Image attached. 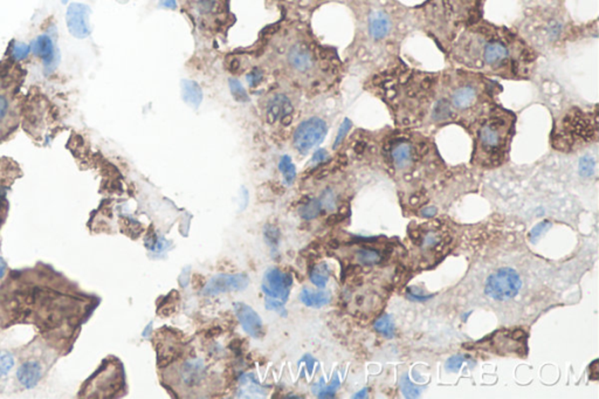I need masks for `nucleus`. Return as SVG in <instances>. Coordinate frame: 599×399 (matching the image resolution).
I'll return each mask as SVG.
<instances>
[{"mask_svg": "<svg viewBox=\"0 0 599 399\" xmlns=\"http://www.w3.org/2000/svg\"><path fill=\"white\" fill-rule=\"evenodd\" d=\"M485 0H427L417 7L425 31L441 42H452L462 30L481 20Z\"/></svg>", "mask_w": 599, "mask_h": 399, "instance_id": "obj_1", "label": "nucleus"}, {"mask_svg": "<svg viewBox=\"0 0 599 399\" xmlns=\"http://www.w3.org/2000/svg\"><path fill=\"white\" fill-rule=\"evenodd\" d=\"M328 160V153L324 149H320L313 155L312 164L313 165H319Z\"/></svg>", "mask_w": 599, "mask_h": 399, "instance_id": "obj_38", "label": "nucleus"}, {"mask_svg": "<svg viewBox=\"0 0 599 399\" xmlns=\"http://www.w3.org/2000/svg\"><path fill=\"white\" fill-rule=\"evenodd\" d=\"M436 208L434 206H431V208H424L423 211H422V215L423 217H427V218H429V217H433V215H436Z\"/></svg>", "mask_w": 599, "mask_h": 399, "instance_id": "obj_42", "label": "nucleus"}, {"mask_svg": "<svg viewBox=\"0 0 599 399\" xmlns=\"http://www.w3.org/2000/svg\"><path fill=\"white\" fill-rule=\"evenodd\" d=\"M450 115V108H448V104L446 102H443V101H440L439 104H436V108H434V110H433V118L440 121V120H443V118H446L447 116Z\"/></svg>", "mask_w": 599, "mask_h": 399, "instance_id": "obj_34", "label": "nucleus"}, {"mask_svg": "<svg viewBox=\"0 0 599 399\" xmlns=\"http://www.w3.org/2000/svg\"><path fill=\"white\" fill-rule=\"evenodd\" d=\"M263 72L260 68H253L250 73L247 74V82L251 88L257 87L258 84L263 81Z\"/></svg>", "mask_w": 599, "mask_h": 399, "instance_id": "obj_35", "label": "nucleus"}, {"mask_svg": "<svg viewBox=\"0 0 599 399\" xmlns=\"http://www.w3.org/2000/svg\"><path fill=\"white\" fill-rule=\"evenodd\" d=\"M401 388H402L403 393H404V396L406 398H417V397L420 395V389L418 386H413L411 381H410L409 376L405 375L402 379V383H401Z\"/></svg>", "mask_w": 599, "mask_h": 399, "instance_id": "obj_29", "label": "nucleus"}, {"mask_svg": "<svg viewBox=\"0 0 599 399\" xmlns=\"http://www.w3.org/2000/svg\"><path fill=\"white\" fill-rule=\"evenodd\" d=\"M330 277V268L326 262L317 264L312 268L310 272V280L313 284L319 287V289H324Z\"/></svg>", "mask_w": 599, "mask_h": 399, "instance_id": "obj_22", "label": "nucleus"}, {"mask_svg": "<svg viewBox=\"0 0 599 399\" xmlns=\"http://www.w3.org/2000/svg\"><path fill=\"white\" fill-rule=\"evenodd\" d=\"M320 201L322 204V208H326V210H334L336 208V196L332 189H327L322 192Z\"/></svg>", "mask_w": 599, "mask_h": 399, "instance_id": "obj_32", "label": "nucleus"}, {"mask_svg": "<svg viewBox=\"0 0 599 399\" xmlns=\"http://www.w3.org/2000/svg\"><path fill=\"white\" fill-rule=\"evenodd\" d=\"M234 309H236L237 316H238L240 324L250 336L254 337V338H260L265 335L263 321L258 315V312H254L252 307L245 305V303H236Z\"/></svg>", "mask_w": 599, "mask_h": 399, "instance_id": "obj_12", "label": "nucleus"}, {"mask_svg": "<svg viewBox=\"0 0 599 399\" xmlns=\"http://www.w3.org/2000/svg\"><path fill=\"white\" fill-rule=\"evenodd\" d=\"M291 286V275L287 274V273H282L277 268H270L265 273L263 291L270 298L281 300L282 302L287 301L289 292H291L289 291Z\"/></svg>", "mask_w": 599, "mask_h": 399, "instance_id": "obj_9", "label": "nucleus"}, {"mask_svg": "<svg viewBox=\"0 0 599 399\" xmlns=\"http://www.w3.org/2000/svg\"><path fill=\"white\" fill-rule=\"evenodd\" d=\"M356 257L357 260L364 265L377 264L381 260V254L378 253L377 251L370 250V248L358 251Z\"/></svg>", "mask_w": 599, "mask_h": 399, "instance_id": "obj_26", "label": "nucleus"}, {"mask_svg": "<svg viewBox=\"0 0 599 399\" xmlns=\"http://www.w3.org/2000/svg\"><path fill=\"white\" fill-rule=\"evenodd\" d=\"M350 127H351V122L349 120H344L343 125H341L340 130H339V134H337L336 141H335V144H334V149H336L337 146H340L341 142H342L346 134L349 132Z\"/></svg>", "mask_w": 599, "mask_h": 399, "instance_id": "obj_37", "label": "nucleus"}, {"mask_svg": "<svg viewBox=\"0 0 599 399\" xmlns=\"http://www.w3.org/2000/svg\"><path fill=\"white\" fill-rule=\"evenodd\" d=\"M229 89H231L234 100L238 101V102H247L248 101L246 89L243 87V84H240L239 80L229 79Z\"/></svg>", "mask_w": 599, "mask_h": 399, "instance_id": "obj_27", "label": "nucleus"}, {"mask_svg": "<svg viewBox=\"0 0 599 399\" xmlns=\"http://www.w3.org/2000/svg\"><path fill=\"white\" fill-rule=\"evenodd\" d=\"M125 382L123 369L114 357L101 363L96 372L81 386L77 398H115L123 393Z\"/></svg>", "mask_w": 599, "mask_h": 399, "instance_id": "obj_4", "label": "nucleus"}, {"mask_svg": "<svg viewBox=\"0 0 599 399\" xmlns=\"http://www.w3.org/2000/svg\"><path fill=\"white\" fill-rule=\"evenodd\" d=\"M14 365L8 395H19L40 386L54 368L56 362L65 356L61 349L45 337L37 335L28 343L15 348Z\"/></svg>", "mask_w": 599, "mask_h": 399, "instance_id": "obj_2", "label": "nucleus"}, {"mask_svg": "<svg viewBox=\"0 0 599 399\" xmlns=\"http://www.w3.org/2000/svg\"><path fill=\"white\" fill-rule=\"evenodd\" d=\"M248 284L250 278L245 273L217 275L201 289V294L204 296H215L222 293L240 292L246 289Z\"/></svg>", "mask_w": 599, "mask_h": 399, "instance_id": "obj_8", "label": "nucleus"}, {"mask_svg": "<svg viewBox=\"0 0 599 399\" xmlns=\"http://www.w3.org/2000/svg\"><path fill=\"white\" fill-rule=\"evenodd\" d=\"M330 300H332V296L326 291L313 292L310 289H305L300 293V301L310 308H322L329 303Z\"/></svg>", "mask_w": 599, "mask_h": 399, "instance_id": "obj_15", "label": "nucleus"}, {"mask_svg": "<svg viewBox=\"0 0 599 399\" xmlns=\"http://www.w3.org/2000/svg\"><path fill=\"white\" fill-rule=\"evenodd\" d=\"M339 386H340V381H339V377L335 376V379H334V381L332 382L330 386H322V379H321V383H320V384H316L315 386H313V391H314V393H315L320 398H333L334 393H336V390L339 389Z\"/></svg>", "mask_w": 599, "mask_h": 399, "instance_id": "obj_24", "label": "nucleus"}, {"mask_svg": "<svg viewBox=\"0 0 599 399\" xmlns=\"http://www.w3.org/2000/svg\"><path fill=\"white\" fill-rule=\"evenodd\" d=\"M229 348H231V350L234 351L236 354H240V351H241V341L240 340H233L229 344Z\"/></svg>", "mask_w": 599, "mask_h": 399, "instance_id": "obj_41", "label": "nucleus"}, {"mask_svg": "<svg viewBox=\"0 0 599 399\" xmlns=\"http://www.w3.org/2000/svg\"><path fill=\"white\" fill-rule=\"evenodd\" d=\"M550 222H542L538 225L535 226L530 231L529 239L533 243H536L541 239V236H543L544 233L547 232L548 229H550Z\"/></svg>", "mask_w": 599, "mask_h": 399, "instance_id": "obj_31", "label": "nucleus"}, {"mask_svg": "<svg viewBox=\"0 0 599 399\" xmlns=\"http://www.w3.org/2000/svg\"><path fill=\"white\" fill-rule=\"evenodd\" d=\"M176 0H164V5L168 7H170V8H176V3H175Z\"/></svg>", "mask_w": 599, "mask_h": 399, "instance_id": "obj_45", "label": "nucleus"}, {"mask_svg": "<svg viewBox=\"0 0 599 399\" xmlns=\"http://www.w3.org/2000/svg\"><path fill=\"white\" fill-rule=\"evenodd\" d=\"M18 80L4 72L0 75V143L17 129L19 122Z\"/></svg>", "mask_w": 599, "mask_h": 399, "instance_id": "obj_5", "label": "nucleus"}, {"mask_svg": "<svg viewBox=\"0 0 599 399\" xmlns=\"http://www.w3.org/2000/svg\"><path fill=\"white\" fill-rule=\"evenodd\" d=\"M328 132V127L322 118H312L302 122L294 132V146L300 153H308L322 142Z\"/></svg>", "mask_w": 599, "mask_h": 399, "instance_id": "obj_7", "label": "nucleus"}, {"mask_svg": "<svg viewBox=\"0 0 599 399\" xmlns=\"http://www.w3.org/2000/svg\"><path fill=\"white\" fill-rule=\"evenodd\" d=\"M67 24L72 34L77 38H84L89 34L87 23V7L80 4H73L67 12Z\"/></svg>", "mask_w": 599, "mask_h": 399, "instance_id": "obj_13", "label": "nucleus"}, {"mask_svg": "<svg viewBox=\"0 0 599 399\" xmlns=\"http://www.w3.org/2000/svg\"><path fill=\"white\" fill-rule=\"evenodd\" d=\"M272 4H277L286 14H309L313 11L321 6L322 4L332 0H270Z\"/></svg>", "mask_w": 599, "mask_h": 399, "instance_id": "obj_14", "label": "nucleus"}, {"mask_svg": "<svg viewBox=\"0 0 599 399\" xmlns=\"http://www.w3.org/2000/svg\"><path fill=\"white\" fill-rule=\"evenodd\" d=\"M8 273H10V270H8L6 261H5L3 255L0 253V282H3L5 280Z\"/></svg>", "mask_w": 599, "mask_h": 399, "instance_id": "obj_39", "label": "nucleus"}, {"mask_svg": "<svg viewBox=\"0 0 599 399\" xmlns=\"http://www.w3.org/2000/svg\"><path fill=\"white\" fill-rule=\"evenodd\" d=\"M294 107L291 100L282 94H277L268 101L266 106V118L270 125L275 122H282L287 125L291 121V115Z\"/></svg>", "mask_w": 599, "mask_h": 399, "instance_id": "obj_10", "label": "nucleus"}, {"mask_svg": "<svg viewBox=\"0 0 599 399\" xmlns=\"http://www.w3.org/2000/svg\"><path fill=\"white\" fill-rule=\"evenodd\" d=\"M184 11L192 24L208 34L224 33L234 23L229 0H184Z\"/></svg>", "mask_w": 599, "mask_h": 399, "instance_id": "obj_3", "label": "nucleus"}, {"mask_svg": "<svg viewBox=\"0 0 599 399\" xmlns=\"http://www.w3.org/2000/svg\"><path fill=\"white\" fill-rule=\"evenodd\" d=\"M391 155L396 167L404 169L412 160V148L409 143L401 142L393 146Z\"/></svg>", "mask_w": 599, "mask_h": 399, "instance_id": "obj_19", "label": "nucleus"}, {"mask_svg": "<svg viewBox=\"0 0 599 399\" xmlns=\"http://www.w3.org/2000/svg\"><path fill=\"white\" fill-rule=\"evenodd\" d=\"M265 239H266V243L270 245L273 250H275L277 246V243H279V239H280V232H279V229L275 226L267 225L265 227Z\"/></svg>", "mask_w": 599, "mask_h": 399, "instance_id": "obj_30", "label": "nucleus"}, {"mask_svg": "<svg viewBox=\"0 0 599 399\" xmlns=\"http://www.w3.org/2000/svg\"><path fill=\"white\" fill-rule=\"evenodd\" d=\"M595 160L593 157L584 156L579 160V175L582 177H590L595 172Z\"/></svg>", "mask_w": 599, "mask_h": 399, "instance_id": "obj_28", "label": "nucleus"}, {"mask_svg": "<svg viewBox=\"0 0 599 399\" xmlns=\"http://www.w3.org/2000/svg\"><path fill=\"white\" fill-rule=\"evenodd\" d=\"M465 357L461 355H457L453 357L448 358L446 362V370L450 372H459L461 367L464 365Z\"/></svg>", "mask_w": 599, "mask_h": 399, "instance_id": "obj_33", "label": "nucleus"}, {"mask_svg": "<svg viewBox=\"0 0 599 399\" xmlns=\"http://www.w3.org/2000/svg\"><path fill=\"white\" fill-rule=\"evenodd\" d=\"M436 243H438V236L434 233H429L424 239V246L425 247L436 246Z\"/></svg>", "mask_w": 599, "mask_h": 399, "instance_id": "obj_40", "label": "nucleus"}, {"mask_svg": "<svg viewBox=\"0 0 599 399\" xmlns=\"http://www.w3.org/2000/svg\"><path fill=\"white\" fill-rule=\"evenodd\" d=\"M182 93H183V100L187 102L190 107H199L201 100H203V91L197 82L190 80H184L182 84Z\"/></svg>", "mask_w": 599, "mask_h": 399, "instance_id": "obj_18", "label": "nucleus"}, {"mask_svg": "<svg viewBox=\"0 0 599 399\" xmlns=\"http://www.w3.org/2000/svg\"><path fill=\"white\" fill-rule=\"evenodd\" d=\"M523 335L524 334H523L522 330H516L515 333L513 334V338L514 340H519L521 337H523Z\"/></svg>", "mask_w": 599, "mask_h": 399, "instance_id": "obj_46", "label": "nucleus"}, {"mask_svg": "<svg viewBox=\"0 0 599 399\" xmlns=\"http://www.w3.org/2000/svg\"><path fill=\"white\" fill-rule=\"evenodd\" d=\"M480 141L487 149H496L501 143V135L496 127L487 125L480 130Z\"/></svg>", "mask_w": 599, "mask_h": 399, "instance_id": "obj_20", "label": "nucleus"}, {"mask_svg": "<svg viewBox=\"0 0 599 399\" xmlns=\"http://www.w3.org/2000/svg\"><path fill=\"white\" fill-rule=\"evenodd\" d=\"M266 308L270 309V310H273V312H277V314H280V315H287V312H286V309H284V302H280L277 299H273V298L267 299Z\"/></svg>", "mask_w": 599, "mask_h": 399, "instance_id": "obj_36", "label": "nucleus"}, {"mask_svg": "<svg viewBox=\"0 0 599 399\" xmlns=\"http://www.w3.org/2000/svg\"><path fill=\"white\" fill-rule=\"evenodd\" d=\"M15 360V348L10 347L0 335V395L7 393Z\"/></svg>", "mask_w": 599, "mask_h": 399, "instance_id": "obj_11", "label": "nucleus"}, {"mask_svg": "<svg viewBox=\"0 0 599 399\" xmlns=\"http://www.w3.org/2000/svg\"><path fill=\"white\" fill-rule=\"evenodd\" d=\"M374 329L377 330L378 333H381L382 335L388 337V338H391L393 336V334H395V324H393L391 316H382L381 319H378L374 322Z\"/></svg>", "mask_w": 599, "mask_h": 399, "instance_id": "obj_25", "label": "nucleus"}, {"mask_svg": "<svg viewBox=\"0 0 599 399\" xmlns=\"http://www.w3.org/2000/svg\"><path fill=\"white\" fill-rule=\"evenodd\" d=\"M322 210V204H321L320 199H307L298 208V215H301V218L305 219V220H312V219L319 217Z\"/></svg>", "mask_w": 599, "mask_h": 399, "instance_id": "obj_21", "label": "nucleus"}, {"mask_svg": "<svg viewBox=\"0 0 599 399\" xmlns=\"http://www.w3.org/2000/svg\"><path fill=\"white\" fill-rule=\"evenodd\" d=\"M522 286L519 275L513 268H500L486 282L485 293L498 301H506L517 296Z\"/></svg>", "mask_w": 599, "mask_h": 399, "instance_id": "obj_6", "label": "nucleus"}, {"mask_svg": "<svg viewBox=\"0 0 599 399\" xmlns=\"http://www.w3.org/2000/svg\"><path fill=\"white\" fill-rule=\"evenodd\" d=\"M475 98H477V91L474 87L462 86V87L457 88L452 95V104L457 109L462 110L471 107L472 104L474 103Z\"/></svg>", "mask_w": 599, "mask_h": 399, "instance_id": "obj_17", "label": "nucleus"}, {"mask_svg": "<svg viewBox=\"0 0 599 399\" xmlns=\"http://www.w3.org/2000/svg\"><path fill=\"white\" fill-rule=\"evenodd\" d=\"M204 374V368L201 361H189L182 368V379L189 386H197L201 382V376Z\"/></svg>", "mask_w": 599, "mask_h": 399, "instance_id": "obj_16", "label": "nucleus"}, {"mask_svg": "<svg viewBox=\"0 0 599 399\" xmlns=\"http://www.w3.org/2000/svg\"><path fill=\"white\" fill-rule=\"evenodd\" d=\"M220 333H222V329H219L218 327H215V328H211V330H208V337H215Z\"/></svg>", "mask_w": 599, "mask_h": 399, "instance_id": "obj_43", "label": "nucleus"}, {"mask_svg": "<svg viewBox=\"0 0 599 399\" xmlns=\"http://www.w3.org/2000/svg\"><path fill=\"white\" fill-rule=\"evenodd\" d=\"M367 389H363L362 391H360V393H357V395H355L353 398H365V397H367Z\"/></svg>", "mask_w": 599, "mask_h": 399, "instance_id": "obj_44", "label": "nucleus"}, {"mask_svg": "<svg viewBox=\"0 0 599 399\" xmlns=\"http://www.w3.org/2000/svg\"><path fill=\"white\" fill-rule=\"evenodd\" d=\"M279 170L284 176L286 184H293V182L295 181V177H296V167H295L291 157H281L280 162H279Z\"/></svg>", "mask_w": 599, "mask_h": 399, "instance_id": "obj_23", "label": "nucleus"}]
</instances>
